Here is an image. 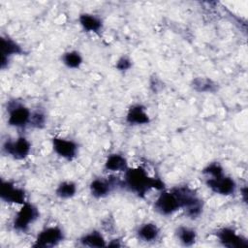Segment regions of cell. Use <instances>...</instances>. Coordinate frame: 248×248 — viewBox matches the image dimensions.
<instances>
[{
  "instance_id": "cell-1",
  "label": "cell",
  "mask_w": 248,
  "mask_h": 248,
  "mask_svg": "<svg viewBox=\"0 0 248 248\" xmlns=\"http://www.w3.org/2000/svg\"><path fill=\"white\" fill-rule=\"evenodd\" d=\"M123 184L125 188L139 197H144L150 189H164L163 181L160 178L149 176L147 171L141 167L128 168L125 170Z\"/></svg>"
},
{
  "instance_id": "cell-2",
  "label": "cell",
  "mask_w": 248,
  "mask_h": 248,
  "mask_svg": "<svg viewBox=\"0 0 248 248\" xmlns=\"http://www.w3.org/2000/svg\"><path fill=\"white\" fill-rule=\"evenodd\" d=\"M179 198L181 209H183L185 215L191 219H196L201 216L203 208L202 201L199 198L196 192L187 187L173 188Z\"/></svg>"
},
{
  "instance_id": "cell-3",
  "label": "cell",
  "mask_w": 248,
  "mask_h": 248,
  "mask_svg": "<svg viewBox=\"0 0 248 248\" xmlns=\"http://www.w3.org/2000/svg\"><path fill=\"white\" fill-rule=\"evenodd\" d=\"M39 209L33 203L25 202L23 204H21L20 209L17 211L13 222V227L17 232H25L39 218Z\"/></svg>"
},
{
  "instance_id": "cell-4",
  "label": "cell",
  "mask_w": 248,
  "mask_h": 248,
  "mask_svg": "<svg viewBox=\"0 0 248 248\" xmlns=\"http://www.w3.org/2000/svg\"><path fill=\"white\" fill-rule=\"evenodd\" d=\"M181 209L179 198L174 189L163 191L154 202V210L161 215L169 216Z\"/></svg>"
},
{
  "instance_id": "cell-5",
  "label": "cell",
  "mask_w": 248,
  "mask_h": 248,
  "mask_svg": "<svg viewBox=\"0 0 248 248\" xmlns=\"http://www.w3.org/2000/svg\"><path fill=\"white\" fill-rule=\"evenodd\" d=\"M31 112L22 104L11 101L8 105V124L16 128H24L29 125Z\"/></svg>"
},
{
  "instance_id": "cell-6",
  "label": "cell",
  "mask_w": 248,
  "mask_h": 248,
  "mask_svg": "<svg viewBox=\"0 0 248 248\" xmlns=\"http://www.w3.org/2000/svg\"><path fill=\"white\" fill-rule=\"evenodd\" d=\"M64 239V232L58 226H51L42 230L33 244V247L50 248L58 245Z\"/></svg>"
},
{
  "instance_id": "cell-7",
  "label": "cell",
  "mask_w": 248,
  "mask_h": 248,
  "mask_svg": "<svg viewBox=\"0 0 248 248\" xmlns=\"http://www.w3.org/2000/svg\"><path fill=\"white\" fill-rule=\"evenodd\" d=\"M2 149L7 155L13 157L14 159L23 160L31 151V143L26 138L19 137L14 140H6Z\"/></svg>"
},
{
  "instance_id": "cell-8",
  "label": "cell",
  "mask_w": 248,
  "mask_h": 248,
  "mask_svg": "<svg viewBox=\"0 0 248 248\" xmlns=\"http://www.w3.org/2000/svg\"><path fill=\"white\" fill-rule=\"evenodd\" d=\"M118 186H123V180L118 179V177L111 176L108 179L95 178L91 181L89 185V190L91 195L96 199H101L107 197L113 189Z\"/></svg>"
},
{
  "instance_id": "cell-9",
  "label": "cell",
  "mask_w": 248,
  "mask_h": 248,
  "mask_svg": "<svg viewBox=\"0 0 248 248\" xmlns=\"http://www.w3.org/2000/svg\"><path fill=\"white\" fill-rule=\"evenodd\" d=\"M205 184L212 192L222 196L232 195L236 190L235 181L225 174L217 177H208Z\"/></svg>"
},
{
  "instance_id": "cell-10",
  "label": "cell",
  "mask_w": 248,
  "mask_h": 248,
  "mask_svg": "<svg viewBox=\"0 0 248 248\" xmlns=\"http://www.w3.org/2000/svg\"><path fill=\"white\" fill-rule=\"evenodd\" d=\"M216 237L219 242L228 248H246L248 241L245 237L238 234L232 228H222L216 232Z\"/></svg>"
},
{
  "instance_id": "cell-11",
  "label": "cell",
  "mask_w": 248,
  "mask_h": 248,
  "mask_svg": "<svg viewBox=\"0 0 248 248\" xmlns=\"http://www.w3.org/2000/svg\"><path fill=\"white\" fill-rule=\"evenodd\" d=\"M0 197L8 203L23 204L26 202L25 191L22 188L16 186L11 181H2L0 187Z\"/></svg>"
},
{
  "instance_id": "cell-12",
  "label": "cell",
  "mask_w": 248,
  "mask_h": 248,
  "mask_svg": "<svg viewBox=\"0 0 248 248\" xmlns=\"http://www.w3.org/2000/svg\"><path fill=\"white\" fill-rule=\"evenodd\" d=\"M51 142L53 151L58 156L69 161H72L77 157L78 147L74 140L61 137H54L52 138Z\"/></svg>"
},
{
  "instance_id": "cell-13",
  "label": "cell",
  "mask_w": 248,
  "mask_h": 248,
  "mask_svg": "<svg viewBox=\"0 0 248 248\" xmlns=\"http://www.w3.org/2000/svg\"><path fill=\"white\" fill-rule=\"evenodd\" d=\"M126 121L130 125H144L149 123L150 118L146 108L140 104L133 105L127 111Z\"/></svg>"
},
{
  "instance_id": "cell-14",
  "label": "cell",
  "mask_w": 248,
  "mask_h": 248,
  "mask_svg": "<svg viewBox=\"0 0 248 248\" xmlns=\"http://www.w3.org/2000/svg\"><path fill=\"white\" fill-rule=\"evenodd\" d=\"M1 49H2V60H1L2 69L6 67L8 60L12 55L21 54L23 52V49L21 48V46L9 37L1 38Z\"/></svg>"
},
{
  "instance_id": "cell-15",
  "label": "cell",
  "mask_w": 248,
  "mask_h": 248,
  "mask_svg": "<svg viewBox=\"0 0 248 248\" xmlns=\"http://www.w3.org/2000/svg\"><path fill=\"white\" fill-rule=\"evenodd\" d=\"M138 237L144 242L155 241L160 235V230L156 224L147 222L139 227L137 231Z\"/></svg>"
},
{
  "instance_id": "cell-16",
  "label": "cell",
  "mask_w": 248,
  "mask_h": 248,
  "mask_svg": "<svg viewBox=\"0 0 248 248\" xmlns=\"http://www.w3.org/2000/svg\"><path fill=\"white\" fill-rule=\"evenodd\" d=\"M105 169L108 171H124L128 169V163L126 158L118 153L110 154L105 161Z\"/></svg>"
},
{
  "instance_id": "cell-17",
  "label": "cell",
  "mask_w": 248,
  "mask_h": 248,
  "mask_svg": "<svg viewBox=\"0 0 248 248\" xmlns=\"http://www.w3.org/2000/svg\"><path fill=\"white\" fill-rule=\"evenodd\" d=\"M79 242L82 246L91 247V248H101V247L107 246L105 237L98 231H92L88 233L83 234L79 238Z\"/></svg>"
},
{
  "instance_id": "cell-18",
  "label": "cell",
  "mask_w": 248,
  "mask_h": 248,
  "mask_svg": "<svg viewBox=\"0 0 248 248\" xmlns=\"http://www.w3.org/2000/svg\"><path fill=\"white\" fill-rule=\"evenodd\" d=\"M79 24L86 32L98 33L103 27L102 20L91 14H81L78 17Z\"/></svg>"
},
{
  "instance_id": "cell-19",
  "label": "cell",
  "mask_w": 248,
  "mask_h": 248,
  "mask_svg": "<svg viewBox=\"0 0 248 248\" xmlns=\"http://www.w3.org/2000/svg\"><path fill=\"white\" fill-rule=\"evenodd\" d=\"M176 236L179 242L184 246H192L197 239L196 232L188 227L180 226L176 229Z\"/></svg>"
},
{
  "instance_id": "cell-20",
  "label": "cell",
  "mask_w": 248,
  "mask_h": 248,
  "mask_svg": "<svg viewBox=\"0 0 248 248\" xmlns=\"http://www.w3.org/2000/svg\"><path fill=\"white\" fill-rule=\"evenodd\" d=\"M77 190H78V188H77V184L75 182L66 180V181H62L61 183H59V185L57 186V188L55 190V194L58 198L67 200V199L73 198L76 195Z\"/></svg>"
},
{
  "instance_id": "cell-21",
  "label": "cell",
  "mask_w": 248,
  "mask_h": 248,
  "mask_svg": "<svg viewBox=\"0 0 248 248\" xmlns=\"http://www.w3.org/2000/svg\"><path fill=\"white\" fill-rule=\"evenodd\" d=\"M62 62L70 69H78L82 64V56L77 50H70L62 55Z\"/></svg>"
},
{
  "instance_id": "cell-22",
  "label": "cell",
  "mask_w": 248,
  "mask_h": 248,
  "mask_svg": "<svg viewBox=\"0 0 248 248\" xmlns=\"http://www.w3.org/2000/svg\"><path fill=\"white\" fill-rule=\"evenodd\" d=\"M193 87L199 92H211L215 90V83L203 78H197L193 80Z\"/></svg>"
},
{
  "instance_id": "cell-23",
  "label": "cell",
  "mask_w": 248,
  "mask_h": 248,
  "mask_svg": "<svg viewBox=\"0 0 248 248\" xmlns=\"http://www.w3.org/2000/svg\"><path fill=\"white\" fill-rule=\"evenodd\" d=\"M46 115L44 112L40 110H36L31 112V117H30V122L29 126H32L37 129H42L46 125Z\"/></svg>"
},
{
  "instance_id": "cell-24",
  "label": "cell",
  "mask_w": 248,
  "mask_h": 248,
  "mask_svg": "<svg viewBox=\"0 0 248 248\" xmlns=\"http://www.w3.org/2000/svg\"><path fill=\"white\" fill-rule=\"evenodd\" d=\"M202 173L206 174L208 177H217L224 174V170L219 163H210L203 170Z\"/></svg>"
},
{
  "instance_id": "cell-25",
  "label": "cell",
  "mask_w": 248,
  "mask_h": 248,
  "mask_svg": "<svg viewBox=\"0 0 248 248\" xmlns=\"http://www.w3.org/2000/svg\"><path fill=\"white\" fill-rule=\"evenodd\" d=\"M132 67V61L129 57L127 56H122L120 57L116 64H115V68L120 71V72H125V71H128L130 68Z\"/></svg>"
},
{
  "instance_id": "cell-26",
  "label": "cell",
  "mask_w": 248,
  "mask_h": 248,
  "mask_svg": "<svg viewBox=\"0 0 248 248\" xmlns=\"http://www.w3.org/2000/svg\"><path fill=\"white\" fill-rule=\"evenodd\" d=\"M107 246H110V247H120L121 243L119 242V239H112L109 243L107 244Z\"/></svg>"
},
{
  "instance_id": "cell-27",
  "label": "cell",
  "mask_w": 248,
  "mask_h": 248,
  "mask_svg": "<svg viewBox=\"0 0 248 248\" xmlns=\"http://www.w3.org/2000/svg\"><path fill=\"white\" fill-rule=\"evenodd\" d=\"M241 197H242V200L244 202H247V187L244 186L242 189H241Z\"/></svg>"
}]
</instances>
